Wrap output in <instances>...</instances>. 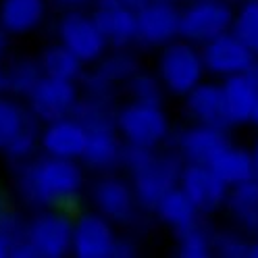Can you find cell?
<instances>
[{"label": "cell", "mask_w": 258, "mask_h": 258, "mask_svg": "<svg viewBox=\"0 0 258 258\" xmlns=\"http://www.w3.org/2000/svg\"><path fill=\"white\" fill-rule=\"evenodd\" d=\"M86 177L79 160L44 154L19 165L17 191L36 208H58L73 202L84 189Z\"/></svg>", "instance_id": "6da1fadb"}, {"label": "cell", "mask_w": 258, "mask_h": 258, "mask_svg": "<svg viewBox=\"0 0 258 258\" xmlns=\"http://www.w3.org/2000/svg\"><path fill=\"white\" fill-rule=\"evenodd\" d=\"M185 160L179 152H158V148H142L125 144L123 167L132 175L138 204L154 211L158 200L179 185Z\"/></svg>", "instance_id": "7a4b0ae2"}, {"label": "cell", "mask_w": 258, "mask_h": 258, "mask_svg": "<svg viewBox=\"0 0 258 258\" xmlns=\"http://www.w3.org/2000/svg\"><path fill=\"white\" fill-rule=\"evenodd\" d=\"M202 50L187 40H175L167 44L158 58V77L165 90L175 96H187L204 77Z\"/></svg>", "instance_id": "3957f363"}, {"label": "cell", "mask_w": 258, "mask_h": 258, "mask_svg": "<svg viewBox=\"0 0 258 258\" xmlns=\"http://www.w3.org/2000/svg\"><path fill=\"white\" fill-rule=\"evenodd\" d=\"M115 125L123 142L132 146L158 148L169 138V119L158 104L127 102L117 108Z\"/></svg>", "instance_id": "277c9868"}, {"label": "cell", "mask_w": 258, "mask_h": 258, "mask_svg": "<svg viewBox=\"0 0 258 258\" xmlns=\"http://www.w3.org/2000/svg\"><path fill=\"white\" fill-rule=\"evenodd\" d=\"M73 223L75 219L58 208H42L27 223L25 237L34 246L38 258H62L71 254Z\"/></svg>", "instance_id": "5b68a950"}, {"label": "cell", "mask_w": 258, "mask_h": 258, "mask_svg": "<svg viewBox=\"0 0 258 258\" xmlns=\"http://www.w3.org/2000/svg\"><path fill=\"white\" fill-rule=\"evenodd\" d=\"M233 15L227 0H194L185 11H181L179 38L202 46L231 31Z\"/></svg>", "instance_id": "8992f818"}, {"label": "cell", "mask_w": 258, "mask_h": 258, "mask_svg": "<svg viewBox=\"0 0 258 258\" xmlns=\"http://www.w3.org/2000/svg\"><path fill=\"white\" fill-rule=\"evenodd\" d=\"M79 100H82V90H79L77 82L56 79L50 75H44L27 96L29 112L42 123L71 117Z\"/></svg>", "instance_id": "52a82bcc"}, {"label": "cell", "mask_w": 258, "mask_h": 258, "mask_svg": "<svg viewBox=\"0 0 258 258\" xmlns=\"http://www.w3.org/2000/svg\"><path fill=\"white\" fill-rule=\"evenodd\" d=\"M58 38H60V44L67 46L86 64L98 62L110 46L106 36L102 34L100 25L96 23L94 15H88L82 11H69L62 15V19L58 23Z\"/></svg>", "instance_id": "ba28073f"}, {"label": "cell", "mask_w": 258, "mask_h": 258, "mask_svg": "<svg viewBox=\"0 0 258 258\" xmlns=\"http://www.w3.org/2000/svg\"><path fill=\"white\" fill-rule=\"evenodd\" d=\"M110 219L96 213L79 215L73 223L71 254L77 258H112L119 235Z\"/></svg>", "instance_id": "9c48e42d"}, {"label": "cell", "mask_w": 258, "mask_h": 258, "mask_svg": "<svg viewBox=\"0 0 258 258\" xmlns=\"http://www.w3.org/2000/svg\"><path fill=\"white\" fill-rule=\"evenodd\" d=\"M181 11L171 0H148L138 9V42L156 48L179 38Z\"/></svg>", "instance_id": "30bf717a"}, {"label": "cell", "mask_w": 258, "mask_h": 258, "mask_svg": "<svg viewBox=\"0 0 258 258\" xmlns=\"http://www.w3.org/2000/svg\"><path fill=\"white\" fill-rule=\"evenodd\" d=\"M202 58L208 73L219 77H229L237 73H248L258 56L241 42L233 31L221 34L215 40L202 44Z\"/></svg>", "instance_id": "8fae6325"}, {"label": "cell", "mask_w": 258, "mask_h": 258, "mask_svg": "<svg viewBox=\"0 0 258 258\" xmlns=\"http://www.w3.org/2000/svg\"><path fill=\"white\" fill-rule=\"evenodd\" d=\"M179 185L191 198V202L198 206L200 213H213L223 204H227L229 185L213 171L211 165L185 163L181 171Z\"/></svg>", "instance_id": "7c38bea8"}, {"label": "cell", "mask_w": 258, "mask_h": 258, "mask_svg": "<svg viewBox=\"0 0 258 258\" xmlns=\"http://www.w3.org/2000/svg\"><path fill=\"white\" fill-rule=\"evenodd\" d=\"M92 202L96 211L112 223H129L136 217V208L140 206L134 185L115 175H104L94 183Z\"/></svg>", "instance_id": "4fadbf2b"}, {"label": "cell", "mask_w": 258, "mask_h": 258, "mask_svg": "<svg viewBox=\"0 0 258 258\" xmlns=\"http://www.w3.org/2000/svg\"><path fill=\"white\" fill-rule=\"evenodd\" d=\"M88 144V129L75 115L44 123L40 134V148L48 156L82 160Z\"/></svg>", "instance_id": "5bb4252c"}, {"label": "cell", "mask_w": 258, "mask_h": 258, "mask_svg": "<svg viewBox=\"0 0 258 258\" xmlns=\"http://www.w3.org/2000/svg\"><path fill=\"white\" fill-rule=\"evenodd\" d=\"M92 15L112 48H129L138 42V9L123 0H96Z\"/></svg>", "instance_id": "9a60e30c"}, {"label": "cell", "mask_w": 258, "mask_h": 258, "mask_svg": "<svg viewBox=\"0 0 258 258\" xmlns=\"http://www.w3.org/2000/svg\"><path fill=\"white\" fill-rule=\"evenodd\" d=\"M125 142L117 132V125H96L88 129V144L82 163L94 171L110 173L123 167Z\"/></svg>", "instance_id": "2e32d148"}, {"label": "cell", "mask_w": 258, "mask_h": 258, "mask_svg": "<svg viewBox=\"0 0 258 258\" xmlns=\"http://www.w3.org/2000/svg\"><path fill=\"white\" fill-rule=\"evenodd\" d=\"M185 108L196 123L217 129H227L233 125L221 84H198L185 96Z\"/></svg>", "instance_id": "e0dca14e"}, {"label": "cell", "mask_w": 258, "mask_h": 258, "mask_svg": "<svg viewBox=\"0 0 258 258\" xmlns=\"http://www.w3.org/2000/svg\"><path fill=\"white\" fill-rule=\"evenodd\" d=\"M225 146H229L225 129H217L202 123L185 129L177 140V152L181 154V158L185 163L198 165H211Z\"/></svg>", "instance_id": "ac0fdd59"}, {"label": "cell", "mask_w": 258, "mask_h": 258, "mask_svg": "<svg viewBox=\"0 0 258 258\" xmlns=\"http://www.w3.org/2000/svg\"><path fill=\"white\" fill-rule=\"evenodd\" d=\"M46 17V0H0V25L11 36L36 31Z\"/></svg>", "instance_id": "d6986e66"}, {"label": "cell", "mask_w": 258, "mask_h": 258, "mask_svg": "<svg viewBox=\"0 0 258 258\" xmlns=\"http://www.w3.org/2000/svg\"><path fill=\"white\" fill-rule=\"evenodd\" d=\"M221 86H223L225 102H227V110H229L233 125L252 121L254 108L258 102V94H256V88L252 84L250 75L248 73L229 75V77H225V82Z\"/></svg>", "instance_id": "ffe728a7"}, {"label": "cell", "mask_w": 258, "mask_h": 258, "mask_svg": "<svg viewBox=\"0 0 258 258\" xmlns=\"http://www.w3.org/2000/svg\"><path fill=\"white\" fill-rule=\"evenodd\" d=\"M211 167L229 187L254 179V154L241 146H225L215 156Z\"/></svg>", "instance_id": "44dd1931"}, {"label": "cell", "mask_w": 258, "mask_h": 258, "mask_svg": "<svg viewBox=\"0 0 258 258\" xmlns=\"http://www.w3.org/2000/svg\"><path fill=\"white\" fill-rule=\"evenodd\" d=\"M154 213L158 215V219L167 223L169 227H173L175 231H181L185 227L198 223V206L191 202V198L183 191L181 185H177L173 189H169L163 198L158 200Z\"/></svg>", "instance_id": "7402d4cb"}, {"label": "cell", "mask_w": 258, "mask_h": 258, "mask_svg": "<svg viewBox=\"0 0 258 258\" xmlns=\"http://www.w3.org/2000/svg\"><path fill=\"white\" fill-rule=\"evenodd\" d=\"M229 213L246 235L258 237V181L250 179L229 189Z\"/></svg>", "instance_id": "603a6c76"}, {"label": "cell", "mask_w": 258, "mask_h": 258, "mask_svg": "<svg viewBox=\"0 0 258 258\" xmlns=\"http://www.w3.org/2000/svg\"><path fill=\"white\" fill-rule=\"evenodd\" d=\"M40 64L44 75H50L56 79H67V82H79L84 73V60L73 54L64 44H50L46 46L40 54Z\"/></svg>", "instance_id": "cb8c5ba5"}, {"label": "cell", "mask_w": 258, "mask_h": 258, "mask_svg": "<svg viewBox=\"0 0 258 258\" xmlns=\"http://www.w3.org/2000/svg\"><path fill=\"white\" fill-rule=\"evenodd\" d=\"M31 117L34 115L15 98H9L7 94L0 96V152H7L15 138L27 127Z\"/></svg>", "instance_id": "d4e9b609"}, {"label": "cell", "mask_w": 258, "mask_h": 258, "mask_svg": "<svg viewBox=\"0 0 258 258\" xmlns=\"http://www.w3.org/2000/svg\"><path fill=\"white\" fill-rule=\"evenodd\" d=\"M5 71L9 79V92L15 96H25V98L44 77L40 58H29V56L15 58Z\"/></svg>", "instance_id": "484cf974"}, {"label": "cell", "mask_w": 258, "mask_h": 258, "mask_svg": "<svg viewBox=\"0 0 258 258\" xmlns=\"http://www.w3.org/2000/svg\"><path fill=\"white\" fill-rule=\"evenodd\" d=\"M96 71L104 79H108L110 84L117 86V84H127L140 71V62L127 48H115V52L104 54L98 60V69Z\"/></svg>", "instance_id": "4316f807"}, {"label": "cell", "mask_w": 258, "mask_h": 258, "mask_svg": "<svg viewBox=\"0 0 258 258\" xmlns=\"http://www.w3.org/2000/svg\"><path fill=\"white\" fill-rule=\"evenodd\" d=\"M215 252V235L200 225L177 231V254L181 258H208Z\"/></svg>", "instance_id": "83f0119b"}, {"label": "cell", "mask_w": 258, "mask_h": 258, "mask_svg": "<svg viewBox=\"0 0 258 258\" xmlns=\"http://www.w3.org/2000/svg\"><path fill=\"white\" fill-rule=\"evenodd\" d=\"M231 31L258 56V0H246L233 15Z\"/></svg>", "instance_id": "f1b7e54d"}, {"label": "cell", "mask_w": 258, "mask_h": 258, "mask_svg": "<svg viewBox=\"0 0 258 258\" xmlns=\"http://www.w3.org/2000/svg\"><path fill=\"white\" fill-rule=\"evenodd\" d=\"M125 86H127V94H129L132 100L163 106L165 86H163V82H160L158 75H152V73H146V71H138Z\"/></svg>", "instance_id": "f546056e"}, {"label": "cell", "mask_w": 258, "mask_h": 258, "mask_svg": "<svg viewBox=\"0 0 258 258\" xmlns=\"http://www.w3.org/2000/svg\"><path fill=\"white\" fill-rule=\"evenodd\" d=\"M40 134L42 129L38 127V119L31 117V121L27 123V127L23 129V132L15 138V142L11 144V146L7 148V156L11 160H15V163H25V160H29L31 156H34L38 144H40Z\"/></svg>", "instance_id": "4dcf8cb0"}, {"label": "cell", "mask_w": 258, "mask_h": 258, "mask_svg": "<svg viewBox=\"0 0 258 258\" xmlns=\"http://www.w3.org/2000/svg\"><path fill=\"white\" fill-rule=\"evenodd\" d=\"M215 252L225 258H248L250 241L244 239V235L225 231L215 235Z\"/></svg>", "instance_id": "1f68e13d"}, {"label": "cell", "mask_w": 258, "mask_h": 258, "mask_svg": "<svg viewBox=\"0 0 258 258\" xmlns=\"http://www.w3.org/2000/svg\"><path fill=\"white\" fill-rule=\"evenodd\" d=\"M25 229H27V223H23V219L15 211L0 204V235L9 237L11 241H17L25 237Z\"/></svg>", "instance_id": "d6a6232c"}, {"label": "cell", "mask_w": 258, "mask_h": 258, "mask_svg": "<svg viewBox=\"0 0 258 258\" xmlns=\"http://www.w3.org/2000/svg\"><path fill=\"white\" fill-rule=\"evenodd\" d=\"M138 252L136 244L129 237H119L117 239V246H115V256L112 258H134Z\"/></svg>", "instance_id": "836d02e7"}, {"label": "cell", "mask_w": 258, "mask_h": 258, "mask_svg": "<svg viewBox=\"0 0 258 258\" xmlns=\"http://www.w3.org/2000/svg\"><path fill=\"white\" fill-rule=\"evenodd\" d=\"M11 248H13V241L5 235H0V258H11Z\"/></svg>", "instance_id": "e575fe53"}, {"label": "cell", "mask_w": 258, "mask_h": 258, "mask_svg": "<svg viewBox=\"0 0 258 258\" xmlns=\"http://www.w3.org/2000/svg\"><path fill=\"white\" fill-rule=\"evenodd\" d=\"M9 38H11V34H9V31L3 25H0V54H3L7 48H9Z\"/></svg>", "instance_id": "d590c367"}, {"label": "cell", "mask_w": 258, "mask_h": 258, "mask_svg": "<svg viewBox=\"0 0 258 258\" xmlns=\"http://www.w3.org/2000/svg\"><path fill=\"white\" fill-rule=\"evenodd\" d=\"M9 94V79H7V71L0 69V96Z\"/></svg>", "instance_id": "8d00e7d4"}, {"label": "cell", "mask_w": 258, "mask_h": 258, "mask_svg": "<svg viewBox=\"0 0 258 258\" xmlns=\"http://www.w3.org/2000/svg\"><path fill=\"white\" fill-rule=\"evenodd\" d=\"M248 75H250V79H252V84H254V88H256V94H258V60L252 64V69L248 71Z\"/></svg>", "instance_id": "74e56055"}, {"label": "cell", "mask_w": 258, "mask_h": 258, "mask_svg": "<svg viewBox=\"0 0 258 258\" xmlns=\"http://www.w3.org/2000/svg\"><path fill=\"white\" fill-rule=\"evenodd\" d=\"M248 258H258V237H254V241H250V252Z\"/></svg>", "instance_id": "f35d334b"}, {"label": "cell", "mask_w": 258, "mask_h": 258, "mask_svg": "<svg viewBox=\"0 0 258 258\" xmlns=\"http://www.w3.org/2000/svg\"><path fill=\"white\" fill-rule=\"evenodd\" d=\"M58 3H62V5H67V7H82V5L90 3V0H58Z\"/></svg>", "instance_id": "ab89813d"}, {"label": "cell", "mask_w": 258, "mask_h": 258, "mask_svg": "<svg viewBox=\"0 0 258 258\" xmlns=\"http://www.w3.org/2000/svg\"><path fill=\"white\" fill-rule=\"evenodd\" d=\"M252 154H254V179L258 181V144H256V146H254Z\"/></svg>", "instance_id": "60d3db41"}, {"label": "cell", "mask_w": 258, "mask_h": 258, "mask_svg": "<svg viewBox=\"0 0 258 258\" xmlns=\"http://www.w3.org/2000/svg\"><path fill=\"white\" fill-rule=\"evenodd\" d=\"M125 5H129V7H134V9H140L144 3H148V0H123Z\"/></svg>", "instance_id": "b9f144b4"}, {"label": "cell", "mask_w": 258, "mask_h": 258, "mask_svg": "<svg viewBox=\"0 0 258 258\" xmlns=\"http://www.w3.org/2000/svg\"><path fill=\"white\" fill-rule=\"evenodd\" d=\"M252 123L258 125V102H256V108H254V115H252Z\"/></svg>", "instance_id": "7bdbcfd3"}, {"label": "cell", "mask_w": 258, "mask_h": 258, "mask_svg": "<svg viewBox=\"0 0 258 258\" xmlns=\"http://www.w3.org/2000/svg\"><path fill=\"white\" fill-rule=\"evenodd\" d=\"M171 3H173V0H171Z\"/></svg>", "instance_id": "ee69618b"}]
</instances>
